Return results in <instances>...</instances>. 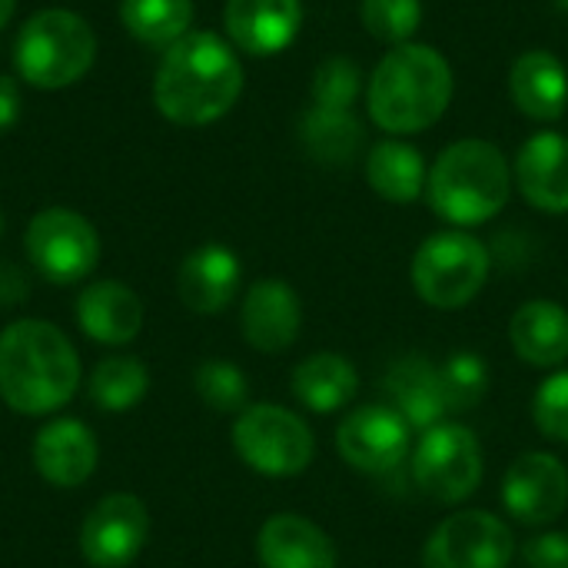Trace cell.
<instances>
[{
	"mask_svg": "<svg viewBox=\"0 0 568 568\" xmlns=\"http://www.w3.org/2000/svg\"><path fill=\"white\" fill-rule=\"evenodd\" d=\"M509 97L516 110L536 123H556L568 110V70L549 50H526L509 70Z\"/></svg>",
	"mask_w": 568,
	"mask_h": 568,
	"instance_id": "obj_21",
	"label": "cell"
},
{
	"mask_svg": "<svg viewBox=\"0 0 568 568\" xmlns=\"http://www.w3.org/2000/svg\"><path fill=\"white\" fill-rule=\"evenodd\" d=\"M256 556L263 568H336L333 539L296 513H280L263 523Z\"/></svg>",
	"mask_w": 568,
	"mask_h": 568,
	"instance_id": "obj_22",
	"label": "cell"
},
{
	"mask_svg": "<svg viewBox=\"0 0 568 568\" xmlns=\"http://www.w3.org/2000/svg\"><path fill=\"white\" fill-rule=\"evenodd\" d=\"M236 456L260 476L290 479L310 469L316 439L303 416L276 403L246 406L233 423Z\"/></svg>",
	"mask_w": 568,
	"mask_h": 568,
	"instance_id": "obj_7",
	"label": "cell"
},
{
	"mask_svg": "<svg viewBox=\"0 0 568 568\" xmlns=\"http://www.w3.org/2000/svg\"><path fill=\"white\" fill-rule=\"evenodd\" d=\"M489 266L493 256L479 236L466 230H443L419 243L409 276L426 306L463 310L483 293Z\"/></svg>",
	"mask_w": 568,
	"mask_h": 568,
	"instance_id": "obj_6",
	"label": "cell"
},
{
	"mask_svg": "<svg viewBox=\"0 0 568 568\" xmlns=\"http://www.w3.org/2000/svg\"><path fill=\"white\" fill-rule=\"evenodd\" d=\"M513 180L523 200L542 213H568V140L562 133L542 130L516 153Z\"/></svg>",
	"mask_w": 568,
	"mask_h": 568,
	"instance_id": "obj_17",
	"label": "cell"
},
{
	"mask_svg": "<svg viewBox=\"0 0 568 568\" xmlns=\"http://www.w3.org/2000/svg\"><path fill=\"white\" fill-rule=\"evenodd\" d=\"M0 240H3V213H0Z\"/></svg>",
	"mask_w": 568,
	"mask_h": 568,
	"instance_id": "obj_39",
	"label": "cell"
},
{
	"mask_svg": "<svg viewBox=\"0 0 568 568\" xmlns=\"http://www.w3.org/2000/svg\"><path fill=\"white\" fill-rule=\"evenodd\" d=\"M383 393L389 396V406L409 423V429L426 433V429L446 423V416H449L439 366L419 353L403 356L386 369Z\"/></svg>",
	"mask_w": 568,
	"mask_h": 568,
	"instance_id": "obj_20",
	"label": "cell"
},
{
	"mask_svg": "<svg viewBox=\"0 0 568 568\" xmlns=\"http://www.w3.org/2000/svg\"><path fill=\"white\" fill-rule=\"evenodd\" d=\"M243 93L236 47L210 30H190L163 50L153 77V103L176 126H210Z\"/></svg>",
	"mask_w": 568,
	"mask_h": 568,
	"instance_id": "obj_1",
	"label": "cell"
},
{
	"mask_svg": "<svg viewBox=\"0 0 568 568\" xmlns=\"http://www.w3.org/2000/svg\"><path fill=\"white\" fill-rule=\"evenodd\" d=\"M27 293H30V283L23 270L13 263H0V306H17L20 300H27Z\"/></svg>",
	"mask_w": 568,
	"mask_h": 568,
	"instance_id": "obj_35",
	"label": "cell"
},
{
	"mask_svg": "<svg viewBox=\"0 0 568 568\" xmlns=\"http://www.w3.org/2000/svg\"><path fill=\"white\" fill-rule=\"evenodd\" d=\"M439 379H443V396H446L449 416L473 413L489 396V366L473 349H459L449 359H443Z\"/></svg>",
	"mask_w": 568,
	"mask_h": 568,
	"instance_id": "obj_29",
	"label": "cell"
},
{
	"mask_svg": "<svg viewBox=\"0 0 568 568\" xmlns=\"http://www.w3.org/2000/svg\"><path fill=\"white\" fill-rule=\"evenodd\" d=\"M516 356L539 369H556L568 359V310L552 300H529L509 323Z\"/></svg>",
	"mask_w": 568,
	"mask_h": 568,
	"instance_id": "obj_23",
	"label": "cell"
},
{
	"mask_svg": "<svg viewBox=\"0 0 568 568\" xmlns=\"http://www.w3.org/2000/svg\"><path fill=\"white\" fill-rule=\"evenodd\" d=\"M27 260L30 266L57 283L70 286L87 280L100 263V233L97 226L67 206H47L27 223Z\"/></svg>",
	"mask_w": 568,
	"mask_h": 568,
	"instance_id": "obj_9",
	"label": "cell"
},
{
	"mask_svg": "<svg viewBox=\"0 0 568 568\" xmlns=\"http://www.w3.org/2000/svg\"><path fill=\"white\" fill-rule=\"evenodd\" d=\"M150 513L130 493L103 496L83 519L80 552L93 568H126L146 546Z\"/></svg>",
	"mask_w": 568,
	"mask_h": 568,
	"instance_id": "obj_11",
	"label": "cell"
},
{
	"mask_svg": "<svg viewBox=\"0 0 568 568\" xmlns=\"http://www.w3.org/2000/svg\"><path fill=\"white\" fill-rule=\"evenodd\" d=\"M300 143L310 153V160L323 166H346L353 163L366 146V126L349 110L339 106H320L310 103L300 116Z\"/></svg>",
	"mask_w": 568,
	"mask_h": 568,
	"instance_id": "obj_24",
	"label": "cell"
},
{
	"mask_svg": "<svg viewBox=\"0 0 568 568\" xmlns=\"http://www.w3.org/2000/svg\"><path fill=\"white\" fill-rule=\"evenodd\" d=\"M240 280H243L240 256L223 243H206V246H196L180 263L176 293L186 310L200 316H213V313H223L236 300Z\"/></svg>",
	"mask_w": 568,
	"mask_h": 568,
	"instance_id": "obj_18",
	"label": "cell"
},
{
	"mask_svg": "<svg viewBox=\"0 0 568 568\" xmlns=\"http://www.w3.org/2000/svg\"><path fill=\"white\" fill-rule=\"evenodd\" d=\"M359 20L373 40L403 47V43H413V33L423 23V3L419 0H359Z\"/></svg>",
	"mask_w": 568,
	"mask_h": 568,
	"instance_id": "obj_30",
	"label": "cell"
},
{
	"mask_svg": "<svg viewBox=\"0 0 568 568\" xmlns=\"http://www.w3.org/2000/svg\"><path fill=\"white\" fill-rule=\"evenodd\" d=\"M503 506L523 526H549L568 506V469L552 453H523L503 479Z\"/></svg>",
	"mask_w": 568,
	"mask_h": 568,
	"instance_id": "obj_13",
	"label": "cell"
},
{
	"mask_svg": "<svg viewBox=\"0 0 568 568\" xmlns=\"http://www.w3.org/2000/svg\"><path fill=\"white\" fill-rule=\"evenodd\" d=\"M80 386V356L47 320H17L0 333V399L20 416L63 409Z\"/></svg>",
	"mask_w": 568,
	"mask_h": 568,
	"instance_id": "obj_2",
	"label": "cell"
},
{
	"mask_svg": "<svg viewBox=\"0 0 568 568\" xmlns=\"http://www.w3.org/2000/svg\"><path fill=\"white\" fill-rule=\"evenodd\" d=\"M456 93L449 60L426 43L393 47L373 70L366 106L389 136H413L443 120Z\"/></svg>",
	"mask_w": 568,
	"mask_h": 568,
	"instance_id": "obj_3",
	"label": "cell"
},
{
	"mask_svg": "<svg viewBox=\"0 0 568 568\" xmlns=\"http://www.w3.org/2000/svg\"><path fill=\"white\" fill-rule=\"evenodd\" d=\"M223 27L246 57H276L303 30V0H226Z\"/></svg>",
	"mask_w": 568,
	"mask_h": 568,
	"instance_id": "obj_14",
	"label": "cell"
},
{
	"mask_svg": "<svg viewBox=\"0 0 568 568\" xmlns=\"http://www.w3.org/2000/svg\"><path fill=\"white\" fill-rule=\"evenodd\" d=\"M73 316L80 329L103 346H126L143 329V303L120 280H97L80 290Z\"/></svg>",
	"mask_w": 568,
	"mask_h": 568,
	"instance_id": "obj_19",
	"label": "cell"
},
{
	"mask_svg": "<svg viewBox=\"0 0 568 568\" xmlns=\"http://www.w3.org/2000/svg\"><path fill=\"white\" fill-rule=\"evenodd\" d=\"M413 429L393 406H359L336 429V449L359 473H389L409 456Z\"/></svg>",
	"mask_w": 568,
	"mask_h": 568,
	"instance_id": "obj_12",
	"label": "cell"
},
{
	"mask_svg": "<svg viewBox=\"0 0 568 568\" xmlns=\"http://www.w3.org/2000/svg\"><path fill=\"white\" fill-rule=\"evenodd\" d=\"M526 568H568V532H542L523 546Z\"/></svg>",
	"mask_w": 568,
	"mask_h": 568,
	"instance_id": "obj_34",
	"label": "cell"
},
{
	"mask_svg": "<svg viewBox=\"0 0 568 568\" xmlns=\"http://www.w3.org/2000/svg\"><path fill=\"white\" fill-rule=\"evenodd\" d=\"M20 120V90H17V80L0 73V133L13 130Z\"/></svg>",
	"mask_w": 568,
	"mask_h": 568,
	"instance_id": "obj_36",
	"label": "cell"
},
{
	"mask_svg": "<svg viewBox=\"0 0 568 568\" xmlns=\"http://www.w3.org/2000/svg\"><path fill=\"white\" fill-rule=\"evenodd\" d=\"M532 423L549 443H568V369L552 373L532 396Z\"/></svg>",
	"mask_w": 568,
	"mask_h": 568,
	"instance_id": "obj_33",
	"label": "cell"
},
{
	"mask_svg": "<svg viewBox=\"0 0 568 568\" xmlns=\"http://www.w3.org/2000/svg\"><path fill=\"white\" fill-rule=\"evenodd\" d=\"M13 13H17V0H0V30L13 20Z\"/></svg>",
	"mask_w": 568,
	"mask_h": 568,
	"instance_id": "obj_37",
	"label": "cell"
},
{
	"mask_svg": "<svg viewBox=\"0 0 568 568\" xmlns=\"http://www.w3.org/2000/svg\"><path fill=\"white\" fill-rule=\"evenodd\" d=\"M426 180L429 170L423 153L403 136H389L366 153V183L386 203H416L426 193Z\"/></svg>",
	"mask_w": 568,
	"mask_h": 568,
	"instance_id": "obj_25",
	"label": "cell"
},
{
	"mask_svg": "<svg viewBox=\"0 0 568 568\" xmlns=\"http://www.w3.org/2000/svg\"><path fill=\"white\" fill-rule=\"evenodd\" d=\"M243 339L256 353H283L296 343L303 326V303L286 280H256L240 306Z\"/></svg>",
	"mask_w": 568,
	"mask_h": 568,
	"instance_id": "obj_15",
	"label": "cell"
},
{
	"mask_svg": "<svg viewBox=\"0 0 568 568\" xmlns=\"http://www.w3.org/2000/svg\"><path fill=\"white\" fill-rule=\"evenodd\" d=\"M90 399L103 413H130L150 389V373L136 356H106L90 373Z\"/></svg>",
	"mask_w": 568,
	"mask_h": 568,
	"instance_id": "obj_28",
	"label": "cell"
},
{
	"mask_svg": "<svg viewBox=\"0 0 568 568\" xmlns=\"http://www.w3.org/2000/svg\"><path fill=\"white\" fill-rule=\"evenodd\" d=\"M513 196V166L489 140L449 143L426 180V200L436 216L466 230L489 223Z\"/></svg>",
	"mask_w": 568,
	"mask_h": 568,
	"instance_id": "obj_4",
	"label": "cell"
},
{
	"mask_svg": "<svg viewBox=\"0 0 568 568\" xmlns=\"http://www.w3.org/2000/svg\"><path fill=\"white\" fill-rule=\"evenodd\" d=\"M359 373L343 353H313L293 369V396L310 413H339L356 399Z\"/></svg>",
	"mask_w": 568,
	"mask_h": 568,
	"instance_id": "obj_26",
	"label": "cell"
},
{
	"mask_svg": "<svg viewBox=\"0 0 568 568\" xmlns=\"http://www.w3.org/2000/svg\"><path fill=\"white\" fill-rule=\"evenodd\" d=\"M193 386H196V396L216 413H236L240 416L250 406V383H246L243 369L233 363H223V359L200 363Z\"/></svg>",
	"mask_w": 568,
	"mask_h": 568,
	"instance_id": "obj_31",
	"label": "cell"
},
{
	"mask_svg": "<svg viewBox=\"0 0 568 568\" xmlns=\"http://www.w3.org/2000/svg\"><path fill=\"white\" fill-rule=\"evenodd\" d=\"M556 7H559V13H568V0H556Z\"/></svg>",
	"mask_w": 568,
	"mask_h": 568,
	"instance_id": "obj_38",
	"label": "cell"
},
{
	"mask_svg": "<svg viewBox=\"0 0 568 568\" xmlns=\"http://www.w3.org/2000/svg\"><path fill=\"white\" fill-rule=\"evenodd\" d=\"M97 60L93 27L63 7H47L27 17L13 40V70L27 87L63 90L90 73Z\"/></svg>",
	"mask_w": 568,
	"mask_h": 568,
	"instance_id": "obj_5",
	"label": "cell"
},
{
	"mask_svg": "<svg viewBox=\"0 0 568 568\" xmlns=\"http://www.w3.org/2000/svg\"><path fill=\"white\" fill-rule=\"evenodd\" d=\"M516 556L513 529L483 509L443 519L423 549V568H509Z\"/></svg>",
	"mask_w": 568,
	"mask_h": 568,
	"instance_id": "obj_10",
	"label": "cell"
},
{
	"mask_svg": "<svg viewBox=\"0 0 568 568\" xmlns=\"http://www.w3.org/2000/svg\"><path fill=\"white\" fill-rule=\"evenodd\" d=\"M359 90H363V70H359V63L349 60V57H326L316 67V73H313L310 103L349 110L356 103Z\"/></svg>",
	"mask_w": 568,
	"mask_h": 568,
	"instance_id": "obj_32",
	"label": "cell"
},
{
	"mask_svg": "<svg viewBox=\"0 0 568 568\" xmlns=\"http://www.w3.org/2000/svg\"><path fill=\"white\" fill-rule=\"evenodd\" d=\"M483 446L463 423H439L419 436L413 453V483L423 496L456 506L466 503L483 483Z\"/></svg>",
	"mask_w": 568,
	"mask_h": 568,
	"instance_id": "obj_8",
	"label": "cell"
},
{
	"mask_svg": "<svg viewBox=\"0 0 568 568\" xmlns=\"http://www.w3.org/2000/svg\"><path fill=\"white\" fill-rule=\"evenodd\" d=\"M100 459L97 436L87 423L80 419H50L37 439H33V466L43 483L57 489H77L83 486Z\"/></svg>",
	"mask_w": 568,
	"mask_h": 568,
	"instance_id": "obj_16",
	"label": "cell"
},
{
	"mask_svg": "<svg viewBox=\"0 0 568 568\" xmlns=\"http://www.w3.org/2000/svg\"><path fill=\"white\" fill-rule=\"evenodd\" d=\"M123 30L153 50H166L190 33L193 0H120Z\"/></svg>",
	"mask_w": 568,
	"mask_h": 568,
	"instance_id": "obj_27",
	"label": "cell"
}]
</instances>
